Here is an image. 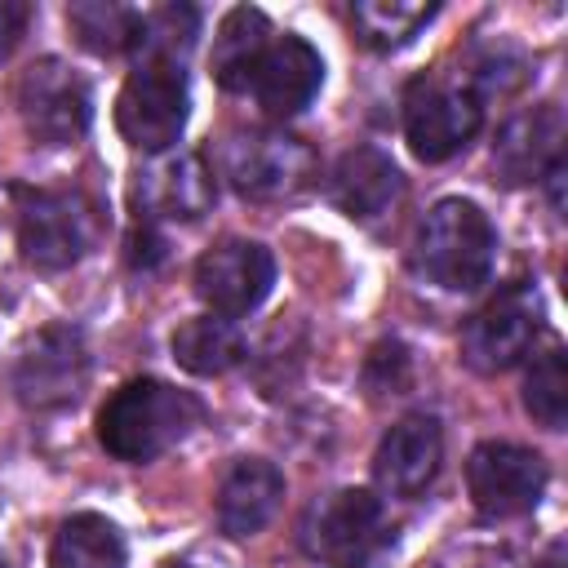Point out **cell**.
Masks as SVG:
<instances>
[{
  "label": "cell",
  "instance_id": "obj_1",
  "mask_svg": "<svg viewBox=\"0 0 568 568\" xmlns=\"http://www.w3.org/2000/svg\"><path fill=\"white\" fill-rule=\"evenodd\" d=\"M204 417V404L191 390H178L160 377H133L98 408V444L115 462H155L182 444Z\"/></svg>",
  "mask_w": 568,
  "mask_h": 568
},
{
  "label": "cell",
  "instance_id": "obj_2",
  "mask_svg": "<svg viewBox=\"0 0 568 568\" xmlns=\"http://www.w3.org/2000/svg\"><path fill=\"white\" fill-rule=\"evenodd\" d=\"M493 262H497V231L475 200L462 195L439 200L413 235V271L448 293H470L488 284Z\"/></svg>",
  "mask_w": 568,
  "mask_h": 568
},
{
  "label": "cell",
  "instance_id": "obj_3",
  "mask_svg": "<svg viewBox=\"0 0 568 568\" xmlns=\"http://www.w3.org/2000/svg\"><path fill=\"white\" fill-rule=\"evenodd\" d=\"M18 200V248L36 271L75 266L102 235L106 217L93 195L67 186H13Z\"/></svg>",
  "mask_w": 568,
  "mask_h": 568
},
{
  "label": "cell",
  "instance_id": "obj_4",
  "mask_svg": "<svg viewBox=\"0 0 568 568\" xmlns=\"http://www.w3.org/2000/svg\"><path fill=\"white\" fill-rule=\"evenodd\" d=\"M302 550L328 568H368L395 541L386 506L368 488H337L302 515Z\"/></svg>",
  "mask_w": 568,
  "mask_h": 568
},
{
  "label": "cell",
  "instance_id": "obj_5",
  "mask_svg": "<svg viewBox=\"0 0 568 568\" xmlns=\"http://www.w3.org/2000/svg\"><path fill=\"white\" fill-rule=\"evenodd\" d=\"M191 115V89H186V67L178 62H155L142 58L133 62L120 98H115V129L129 146L146 155H164Z\"/></svg>",
  "mask_w": 568,
  "mask_h": 568
},
{
  "label": "cell",
  "instance_id": "obj_6",
  "mask_svg": "<svg viewBox=\"0 0 568 568\" xmlns=\"http://www.w3.org/2000/svg\"><path fill=\"white\" fill-rule=\"evenodd\" d=\"M484 124V98L462 80L417 75L404 89V138L422 164L453 160Z\"/></svg>",
  "mask_w": 568,
  "mask_h": 568
},
{
  "label": "cell",
  "instance_id": "obj_7",
  "mask_svg": "<svg viewBox=\"0 0 568 568\" xmlns=\"http://www.w3.org/2000/svg\"><path fill=\"white\" fill-rule=\"evenodd\" d=\"M222 178L248 200L297 195L315 178V151L284 129H240L222 142Z\"/></svg>",
  "mask_w": 568,
  "mask_h": 568
},
{
  "label": "cell",
  "instance_id": "obj_8",
  "mask_svg": "<svg viewBox=\"0 0 568 568\" xmlns=\"http://www.w3.org/2000/svg\"><path fill=\"white\" fill-rule=\"evenodd\" d=\"M18 115L36 142L71 146L89 133V120H93L89 80L62 58H36L18 75Z\"/></svg>",
  "mask_w": 568,
  "mask_h": 568
},
{
  "label": "cell",
  "instance_id": "obj_9",
  "mask_svg": "<svg viewBox=\"0 0 568 568\" xmlns=\"http://www.w3.org/2000/svg\"><path fill=\"white\" fill-rule=\"evenodd\" d=\"M466 493L484 519H519L546 493V462L510 439H484L466 457Z\"/></svg>",
  "mask_w": 568,
  "mask_h": 568
},
{
  "label": "cell",
  "instance_id": "obj_10",
  "mask_svg": "<svg viewBox=\"0 0 568 568\" xmlns=\"http://www.w3.org/2000/svg\"><path fill=\"white\" fill-rule=\"evenodd\" d=\"M84 382H89V346L84 333L71 324L40 328L13 359V390L36 413L75 404Z\"/></svg>",
  "mask_w": 568,
  "mask_h": 568
},
{
  "label": "cell",
  "instance_id": "obj_11",
  "mask_svg": "<svg viewBox=\"0 0 568 568\" xmlns=\"http://www.w3.org/2000/svg\"><path fill=\"white\" fill-rule=\"evenodd\" d=\"M541 333V306L528 284L501 288L493 302H484L466 328H462V359L475 373H506L515 368Z\"/></svg>",
  "mask_w": 568,
  "mask_h": 568
},
{
  "label": "cell",
  "instance_id": "obj_12",
  "mask_svg": "<svg viewBox=\"0 0 568 568\" xmlns=\"http://www.w3.org/2000/svg\"><path fill=\"white\" fill-rule=\"evenodd\" d=\"M275 284V257L257 240H222L195 262V297L209 315L240 320L266 302Z\"/></svg>",
  "mask_w": 568,
  "mask_h": 568
},
{
  "label": "cell",
  "instance_id": "obj_13",
  "mask_svg": "<svg viewBox=\"0 0 568 568\" xmlns=\"http://www.w3.org/2000/svg\"><path fill=\"white\" fill-rule=\"evenodd\" d=\"M133 200H138V217L146 222H195L217 200L213 164L200 151L160 155L133 178Z\"/></svg>",
  "mask_w": 568,
  "mask_h": 568
},
{
  "label": "cell",
  "instance_id": "obj_14",
  "mask_svg": "<svg viewBox=\"0 0 568 568\" xmlns=\"http://www.w3.org/2000/svg\"><path fill=\"white\" fill-rule=\"evenodd\" d=\"M439 466H444V430L430 413H413V417L395 422L373 453V479L390 497L426 493L435 484Z\"/></svg>",
  "mask_w": 568,
  "mask_h": 568
},
{
  "label": "cell",
  "instance_id": "obj_15",
  "mask_svg": "<svg viewBox=\"0 0 568 568\" xmlns=\"http://www.w3.org/2000/svg\"><path fill=\"white\" fill-rule=\"evenodd\" d=\"M320 84H324V58L315 53V44L302 36H280L266 44L248 93L257 98V106L266 115L288 120L315 102Z\"/></svg>",
  "mask_w": 568,
  "mask_h": 568
},
{
  "label": "cell",
  "instance_id": "obj_16",
  "mask_svg": "<svg viewBox=\"0 0 568 568\" xmlns=\"http://www.w3.org/2000/svg\"><path fill=\"white\" fill-rule=\"evenodd\" d=\"M559 155H564V115L555 102H546L506 120V129L493 142V173L506 186H528L541 182V173Z\"/></svg>",
  "mask_w": 568,
  "mask_h": 568
},
{
  "label": "cell",
  "instance_id": "obj_17",
  "mask_svg": "<svg viewBox=\"0 0 568 568\" xmlns=\"http://www.w3.org/2000/svg\"><path fill=\"white\" fill-rule=\"evenodd\" d=\"M284 501V470L266 457H240L217 488V528L226 537L262 532Z\"/></svg>",
  "mask_w": 568,
  "mask_h": 568
},
{
  "label": "cell",
  "instance_id": "obj_18",
  "mask_svg": "<svg viewBox=\"0 0 568 568\" xmlns=\"http://www.w3.org/2000/svg\"><path fill=\"white\" fill-rule=\"evenodd\" d=\"M399 191H404V178L395 160L377 146H351L328 173V200L355 222H373L390 213Z\"/></svg>",
  "mask_w": 568,
  "mask_h": 568
},
{
  "label": "cell",
  "instance_id": "obj_19",
  "mask_svg": "<svg viewBox=\"0 0 568 568\" xmlns=\"http://www.w3.org/2000/svg\"><path fill=\"white\" fill-rule=\"evenodd\" d=\"M266 44H271V22H266V13L253 9V4H235V9L222 18V27H217V36H213V53H209V67H213L217 89H226V93H248Z\"/></svg>",
  "mask_w": 568,
  "mask_h": 568
},
{
  "label": "cell",
  "instance_id": "obj_20",
  "mask_svg": "<svg viewBox=\"0 0 568 568\" xmlns=\"http://www.w3.org/2000/svg\"><path fill=\"white\" fill-rule=\"evenodd\" d=\"M248 342L235 320L222 315H195L173 328V359L195 377H217L244 359Z\"/></svg>",
  "mask_w": 568,
  "mask_h": 568
},
{
  "label": "cell",
  "instance_id": "obj_21",
  "mask_svg": "<svg viewBox=\"0 0 568 568\" xmlns=\"http://www.w3.org/2000/svg\"><path fill=\"white\" fill-rule=\"evenodd\" d=\"M124 559H129V546L120 528L93 510L62 519L49 546V568H124Z\"/></svg>",
  "mask_w": 568,
  "mask_h": 568
},
{
  "label": "cell",
  "instance_id": "obj_22",
  "mask_svg": "<svg viewBox=\"0 0 568 568\" xmlns=\"http://www.w3.org/2000/svg\"><path fill=\"white\" fill-rule=\"evenodd\" d=\"M439 13L435 0H355L351 4V22L364 49L390 53L404 49L422 27H430Z\"/></svg>",
  "mask_w": 568,
  "mask_h": 568
},
{
  "label": "cell",
  "instance_id": "obj_23",
  "mask_svg": "<svg viewBox=\"0 0 568 568\" xmlns=\"http://www.w3.org/2000/svg\"><path fill=\"white\" fill-rule=\"evenodd\" d=\"M67 22L75 31V40L98 53V58H120V53H133L138 44V22H142V9H129V4H111V0H75L67 9Z\"/></svg>",
  "mask_w": 568,
  "mask_h": 568
},
{
  "label": "cell",
  "instance_id": "obj_24",
  "mask_svg": "<svg viewBox=\"0 0 568 568\" xmlns=\"http://www.w3.org/2000/svg\"><path fill=\"white\" fill-rule=\"evenodd\" d=\"M195 36H200V9H191V4L142 9L133 62L155 58V62H178V67H186V53H191Z\"/></svg>",
  "mask_w": 568,
  "mask_h": 568
},
{
  "label": "cell",
  "instance_id": "obj_25",
  "mask_svg": "<svg viewBox=\"0 0 568 568\" xmlns=\"http://www.w3.org/2000/svg\"><path fill=\"white\" fill-rule=\"evenodd\" d=\"M524 408L546 430L568 426V359L559 346H550L546 355L532 359V368L524 377Z\"/></svg>",
  "mask_w": 568,
  "mask_h": 568
},
{
  "label": "cell",
  "instance_id": "obj_26",
  "mask_svg": "<svg viewBox=\"0 0 568 568\" xmlns=\"http://www.w3.org/2000/svg\"><path fill=\"white\" fill-rule=\"evenodd\" d=\"M364 382L373 386V395H399L408 386V351L399 342H377L368 351Z\"/></svg>",
  "mask_w": 568,
  "mask_h": 568
},
{
  "label": "cell",
  "instance_id": "obj_27",
  "mask_svg": "<svg viewBox=\"0 0 568 568\" xmlns=\"http://www.w3.org/2000/svg\"><path fill=\"white\" fill-rule=\"evenodd\" d=\"M160 257H164V235L155 231V222L138 217L133 231H129V266L133 271H151Z\"/></svg>",
  "mask_w": 568,
  "mask_h": 568
},
{
  "label": "cell",
  "instance_id": "obj_28",
  "mask_svg": "<svg viewBox=\"0 0 568 568\" xmlns=\"http://www.w3.org/2000/svg\"><path fill=\"white\" fill-rule=\"evenodd\" d=\"M27 22H31V4L27 0H0V62L13 58V49L27 36Z\"/></svg>",
  "mask_w": 568,
  "mask_h": 568
},
{
  "label": "cell",
  "instance_id": "obj_29",
  "mask_svg": "<svg viewBox=\"0 0 568 568\" xmlns=\"http://www.w3.org/2000/svg\"><path fill=\"white\" fill-rule=\"evenodd\" d=\"M0 568H9V559H4V555H0Z\"/></svg>",
  "mask_w": 568,
  "mask_h": 568
},
{
  "label": "cell",
  "instance_id": "obj_30",
  "mask_svg": "<svg viewBox=\"0 0 568 568\" xmlns=\"http://www.w3.org/2000/svg\"><path fill=\"white\" fill-rule=\"evenodd\" d=\"M169 568H191V564H169Z\"/></svg>",
  "mask_w": 568,
  "mask_h": 568
}]
</instances>
